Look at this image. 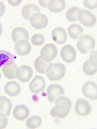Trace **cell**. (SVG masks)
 Masks as SVG:
<instances>
[{"instance_id": "obj_31", "label": "cell", "mask_w": 97, "mask_h": 129, "mask_svg": "<svg viewBox=\"0 0 97 129\" xmlns=\"http://www.w3.org/2000/svg\"><path fill=\"white\" fill-rule=\"evenodd\" d=\"M84 7L90 10L94 9L97 7V1H83Z\"/></svg>"}, {"instance_id": "obj_7", "label": "cell", "mask_w": 97, "mask_h": 129, "mask_svg": "<svg viewBox=\"0 0 97 129\" xmlns=\"http://www.w3.org/2000/svg\"><path fill=\"white\" fill-rule=\"evenodd\" d=\"M60 56L66 62L71 63L75 60L76 58V52L72 46L69 44L66 45L61 49Z\"/></svg>"}, {"instance_id": "obj_32", "label": "cell", "mask_w": 97, "mask_h": 129, "mask_svg": "<svg viewBox=\"0 0 97 129\" xmlns=\"http://www.w3.org/2000/svg\"><path fill=\"white\" fill-rule=\"evenodd\" d=\"M8 123V120L5 115L0 112V129L5 128Z\"/></svg>"}, {"instance_id": "obj_4", "label": "cell", "mask_w": 97, "mask_h": 129, "mask_svg": "<svg viewBox=\"0 0 97 129\" xmlns=\"http://www.w3.org/2000/svg\"><path fill=\"white\" fill-rule=\"evenodd\" d=\"M77 19L83 25L92 27L95 25L96 18L91 12L84 9L80 10L77 14Z\"/></svg>"}, {"instance_id": "obj_11", "label": "cell", "mask_w": 97, "mask_h": 129, "mask_svg": "<svg viewBox=\"0 0 97 129\" xmlns=\"http://www.w3.org/2000/svg\"><path fill=\"white\" fill-rule=\"evenodd\" d=\"M82 92L84 96L90 100H97V85L95 83L91 81H89L83 85Z\"/></svg>"}, {"instance_id": "obj_24", "label": "cell", "mask_w": 97, "mask_h": 129, "mask_svg": "<svg viewBox=\"0 0 97 129\" xmlns=\"http://www.w3.org/2000/svg\"><path fill=\"white\" fill-rule=\"evenodd\" d=\"M52 62H46L43 61L41 59L40 56H39L35 59L34 62V67L38 72L40 74H44L45 73L46 69Z\"/></svg>"}, {"instance_id": "obj_35", "label": "cell", "mask_w": 97, "mask_h": 129, "mask_svg": "<svg viewBox=\"0 0 97 129\" xmlns=\"http://www.w3.org/2000/svg\"><path fill=\"white\" fill-rule=\"evenodd\" d=\"M48 1H39V3L40 6L44 7H47Z\"/></svg>"}, {"instance_id": "obj_27", "label": "cell", "mask_w": 97, "mask_h": 129, "mask_svg": "<svg viewBox=\"0 0 97 129\" xmlns=\"http://www.w3.org/2000/svg\"><path fill=\"white\" fill-rule=\"evenodd\" d=\"M83 71L87 75L92 76L96 74L97 72V68L94 67L89 63L88 60H87L83 64Z\"/></svg>"}, {"instance_id": "obj_3", "label": "cell", "mask_w": 97, "mask_h": 129, "mask_svg": "<svg viewBox=\"0 0 97 129\" xmlns=\"http://www.w3.org/2000/svg\"><path fill=\"white\" fill-rule=\"evenodd\" d=\"M58 48L53 43L45 45L40 51V57L42 60L46 62H52L58 54Z\"/></svg>"}, {"instance_id": "obj_19", "label": "cell", "mask_w": 97, "mask_h": 129, "mask_svg": "<svg viewBox=\"0 0 97 129\" xmlns=\"http://www.w3.org/2000/svg\"><path fill=\"white\" fill-rule=\"evenodd\" d=\"M65 6L66 3L63 0H51L48 2L47 7L51 12L57 13L62 12Z\"/></svg>"}, {"instance_id": "obj_16", "label": "cell", "mask_w": 97, "mask_h": 129, "mask_svg": "<svg viewBox=\"0 0 97 129\" xmlns=\"http://www.w3.org/2000/svg\"><path fill=\"white\" fill-rule=\"evenodd\" d=\"M12 38L14 43H17L21 40H28L29 35L28 31L25 28L22 27H18L12 30Z\"/></svg>"}, {"instance_id": "obj_25", "label": "cell", "mask_w": 97, "mask_h": 129, "mask_svg": "<svg viewBox=\"0 0 97 129\" xmlns=\"http://www.w3.org/2000/svg\"><path fill=\"white\" fill-rule=\"evenodd\" d=\"M42 120L38 116H32L26 121L27 127L30 129H35L40 126L42 124Z\"/></svg>"}, {"instance_id": "obj_33", "label": "cell", "mask_w": 97, "mask_h": 129, "mask_svg": "<svg viewBox=\"0 0 97 129\" xmlns=\"http://www.w3.org/2000/svg\"><path fill=\"white\" fill-rule=\"evenodd\" d=\"M6 11V7L3 2H0V18L4 14Z\"/></svg>"}, {"instance_id": "obj_12", "label": "cell", "mask_w": 97, "mask_h": 129, "mask_svg": "<svg viewBox=\"0 0 97 129\" xmlns=\"http://www.w3.org/2000/svg\"><path fill=\"white\" fill-rule=\"evenodd\" d=\"M15 51L18 55L24 56L30 53L32 46L27 40H21L16 43L14 46Z\"/></svg>"}, {"instance_id": "obj_13", "label": "cell", "mask_w": 97, "mask_h": 129, "mask_svg": "<svg viewBox=\"0 0 97 129\" xmlns=\"http://www.w3.org/2000/svg\"><path fill=\"white\" fill-rule=\"evenodd\" d=\"M52 39L57 44L62 45L66 42L67 36L65 29L61 27H57L52 33Z\"/></svg>"}, {"instance_id": "obj_18", "label": "cell", "mask_w": 97, "mask_h": 129, "mask_svg": "<svg viewBox=\"0 0 97 129\" xmlns=\"http://www.w3.org/2000/svg\"><path fill=\"white\" fill-rule=\"evenodd\" d=\"M5 92L10 96H17L20 92V85L15 81L8 82L6 84L4 88Z\"/></svg>"}, {"instance_id": "obj_17", "label": "cell", "mask_w": 97, "mask_h": 129, "mask_svg": "<svg viewBox=\"0 0 97 129\" xmlns=\"http://www.w3.org/2000/svg\"><path fill=\"white\" fill-rule=\"evenodd\" d=\"M18 68L14 62H11L3 66L2 71L5 77L9 79H13L16 78V71Z\"/></svg>"}, {"instance_id": "obj_5", "label": "cell", "mask_w": 97, "mask_h": 129, "mask_svg": "<svg viewBox=\"0 0 97 129\" xmlns=\"http://www.w3.org/2000/svg\"><path fill=\"white\" fill-rule=\"evenodd\" d=\"M29 20L31 25L36 29L45 28L48 24V19L47 16L40 12L32 15Z\"/></svg>"}, {"instance_id": "obj_9", "label": "cell", "mask_w": 97, "mask_h": 129, "mask_svg": "<svg viewBox=\"0 0 97 129\" xmlns=\"http://www.w3.org/2000/svg\"><path fill=\"white\" fill-rule=\"evenodd\" d=\"M75 109L77 113L82 116H88L91 111V107L90 104L87 101L83 99L77 100Z\"/></svg>"}, {"instance_id": "obj_37", "label": "cell", "mask_w": 97, "mask_h": 129, "mask_svg": "<svg viewBox=\"0 0 97 129\" xmlns=\"http://www.w3.org/2000/svg\"><path fill=\"white\" fill-rule=\"evenodd\" d=\"M2 74H1V73L0 72V79H1V78H2Z\"/></svg>"}, {"instance_id": "obj_1", "label": "cell", "mask_w": 97, "mask_h": 129, "mask_svg": "<svg viewBox=\"0 0 97 129\" xmlns=\"http://www.w3.org/2000/svg\"><path fill=\"white\" fill-rule=\"evenodd\" d=\"M66 71L65 66L61 63H51L46 70V75L52 81L60 80L64 76Z\"/></svg>"}, {"instance_id": "obj_14", "label": "cell", "mask_w": 97, "mask_h": 129, "mask_svg": "<svg viewBox=\"0 0 97 129\" xmlns=\"http://www.w3.org/2000/svg\"><path fill=\"white\" fill-rule=\"evenodd\" d=\"M70 110L66 105H57L51 109L50 114L53 117L63 118L68 116Z\"/></svg>"}, {"instance_id": "obj_36", "label": "cell", "mask_w": 97, "mask_h": 129, "mask_svg": "<svg viewBox=\"0 0 97 129\" xmlns=\"http://www.w3.org/2000/svg\"><path fill=\"white\" fill-rule=\"evenodd\" d=\"M3 26H2V23L0 22V37H1V36L2 35V33H3Z\"/></svg>"}, {"instance_id": "obj_34", "label": "cell", "mask_w": 97, "mask_h": 129, "mask_svg": "<svg viewBox=\"0 0 97 129\" xmlns=\"http://www.w3.org/2000/svg\"><path fill=\"white\" fill-rule=\"evenodd\" d=\"M8 2L9 4L11 6L16 7L20 4L22 1H8Z\"/></svg>"}, {"instance_id": "obj_15", "label": "cell", "mask_w": 97, "mask_h": 129, "mask_svg": "<svg viewBox=\"0 0 97 129\" xmlns=\"http://www.w3.org/2000/svg\"><path fill=\"white\" fill-rule=\"evenodd\" d=\"M13 116L16 119L23 121L29 116L30 110L28 108L24 105H18L14 109Z\"/></svg>"}, {"instance_id": "obj_28", "label": "cell", "mask_w": 97, "mask_h": 129, "mask_svg": "<svg viewBox=\"0 0 97 129\" xmlns=\"http://www.w3.org/2000/svg\"><path fill=\"white\" fill-rule=\"evenodd\" d=\"M44 36L41 34H36L32 36L31 41L35 46H40L42 45L45 42Z\"/></svg>"}, {"instance_id": "obj_22", "label": "cell", "mask_w": 97, "mask_h": 129, "mask_svg": "<svg viewBox=\"0 0 97 129\" xmlns=\"http://www.w3.org/2000/svg\"><path fill=\"white\" fill-rule=\"evenodd\" d=\"M68 32L71 38L76 40L83 34V29L79 24H72L68 27Z\"/></svg>"}, {"instance_id": "obj_26", "label": "cell", "mask_w": 97, "mask_h": 129, "mask_svg": "<svg viewBox=\"0 0 97 129\" xmlns=\"http://www.w3.org/2000/svg\"><path fill=\"white\" fill-rule=\"evenodd\" d=\"M80 8L77 7H72L69 8L66 13V17L68 21L76 22L78 21L77 14Z\"/></svg>"}, {"instance_id": "obj_20", "label": "cell", "mask_w": 97, "mask_h": 129, "mask_svg": "<svg viewBox=\"0 0 97 129\" xmlns=\"http://www.w3.org/2000/svg\"><path fill=\"white\" fill-rule=\"evenodd\" d=\"M40 12V9L38 6L33 4H29L23 7L21 14L23 18L27 20H29L32 15Z\"/></svg>"}, {"instance_id": "obj_8", "label": "cell", "mask_w": 97, "mask_h": 129, "mask_svg": "<svg viewBox=\"0 0 97 129\" xmlns=\"http://www.w3.org/2000/svg\"><path fill=\"white\" fill-rule=\"evenodd\" d=\"M46 87L45 81L43 77L37 75L35 76L29 84L31 92L38 94L44 90Z\"/></svg>"}, {"instance_id": "obj_6", "label": "cell", "mask_w": 97, "mask_h": 129, "mask_svg": "<svg viewBox=\"0 0 97 129\" xmlns=\"http://www.w3.org/2000/svg\"><path fill=\"white\" fill-rule=\"evenodd\" d=\"M33 74L32 68L28 65L21 66L16 71V78L22 82H28L32 77Z\"/></svg>"}, {"instance_id": "obj_10", "label": "cell", "mask_w": 97, "mask_h": 129, "mask_svg": "<svg viewBox=\"0 0 97 129\" xmlns=\"http://www.w3.org/2000/svg\"><path fill=\"white\" fill-rule=\"evenodd\" d=\"M47 92L48 100L51 103L54 102L58 96L64 94L63 87L58 84H52L48 86L47 89Z\"/></svg>"}, {"instance_id": "obj_23", "label": "cell", "mask_w": 97, "mask_h": 129, "mask_svg": "<svg viewBox=\"0 0 97 129\" xmlns=\"http://www.w3.org/2000/svg\"><path fill=\"white\" fill-rule=\"evenodd\" d=\"M16 57L6 51L0 50V69L10 62H14Z\"/></svg>"}, {"instance_id": "obj_2", "label": "cell", "mask_w": 97, "mask_h": 129, "mask_svg": "<svg viewBox=\"0 0 97 129\" xmlns=\"http://www.w3.org/2000/svg\"><path fill=\"white\" fill-rule=\"evenodd\" d=\"M95 45L94 38L88 35L80 37L77 44L78 50L83 54H87L89 50L94 48Z\"/></svg>"}, {"instance_id": "obj_30", "label": "cell", "mask_w": 97, "mask_h": 129, "mask_svg": "<svg viewBox=\"0 0 97 129\" xmlns=\"http://www.w3.org/2000/svg\"><path fill=\"white\" fill-rule=\"evenodd\" d=\"M88 60L92 66L97 68V51H93L91 52Z\"/></svg>"}, {"instance_id": "obj_21", "label": "cell", "mask_w": 97, "mask_h": 129, "mask_svg": "<svg viewBox=\"0 0 97 129\" xmlns=\"http://www.w3.org/2000/svg\"><path fill=\"white\" fill-rule=\"evenodd\" d=\"M12 108V103L8 98L4 96H0V112L3 113L6 116H9Z\"/></svg>"}, {"instance_id": "obj_29", "label": "cell", "mask_w": 97, "mask_h": 129, "mask_svg": "<svg viewBox=\"0 0 97 129\" xmlns=\"http://www.w3.org/2000/svg\"><path fill=\"white\" fill-rule=\"evenodd\" d=\"M55 105H66L68 107L71 108L72 102L70 99L65 96H60L56 100Z\"/></svg>"}]
</instances>
